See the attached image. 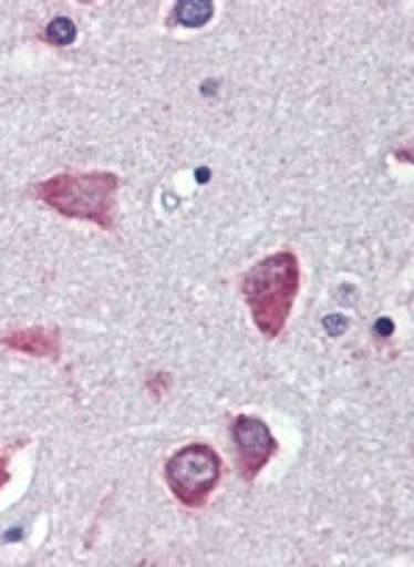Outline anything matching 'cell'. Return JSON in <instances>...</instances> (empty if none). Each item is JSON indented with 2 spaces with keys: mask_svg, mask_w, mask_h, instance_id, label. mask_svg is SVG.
Instances as JSON below:
<instances>
[{
  "mask_svg": "<svg viewBox=\"0 0 414 567\" xmlns=\"http://www.w3.org/2000/svg\"><path fill=\"white\" fill-rule=\"evenodd\" d=\"M12 451L14 449H3L0 451V489L7 487L12 482V471H9V462H12Z\"/></svg>",
  "mask_w": 414,
  "mask_h": 567,
  "instance_id": "obj_8",
  "label": "cell"
},
{
  "mask_svg": "<svg viewBox=\"0 0 414 567\" xmlns=\"http://www.w3.org/2000/svg\"><path fill=\"white\" fill-rule=\"evenodd\" d=\"M298 290H301V261L292 250H276L245 272L242 298L265 340H276L287 329Z\"/></svg>",
  "mask_w": 414,
  "mask_h": 567,
  "instance_id": "obj_1",
  "label": "cell"
},
{
  "mask_svg": "<svg viewBox=\"0 0 414 567\" xmlns=\"http://www.w3.org/2000/svg\"><path fill=\"white\" fill-rule=\"evenodd\" d=\"M215 18V3L211 0H182L173 7V20L184 29H200Z\"/></svg>",
  "mask_w": 414,
  "mask_h": 567,
  "instance_id": "obj_6",
  "label": "cell"
},
{
  "mask_svg": "<svg viewBox=\"0 0 414 567\" xmlns=\"http://www.w3.org/2000/svg\"><path fill=\"white\" fill-rule=\"evenodd\" d=\"M75 34H79V31H75L73 20L59 14V18H53L51 23L45 25V31H42V40L51 42V45H56V48H64V45H73Z\"/></svg>",
  "mask_w": 414,
  "mask_h": 567,
  "instance_id": "obj_7",
  "label": "cell"
},
{
  "mask_svg": "<svg viewBox=\"0 0 414 567\" xmlns=\"http://www.w3.org/2000/svg\"><path fill=\"white\" fill-rule=\"evenodd\" d=\"M120 178L108 171L90 173H59L34 184L37 200L51 206L62 217L86 220L101 226L103 231L114 228V195Z\"/></svg>",
  "mask_w": 414,
  "mask_h": 567,
  "instance_id": "obj_2",
  "label": "cell"
},
{
  "mask_svg": "<svg viewBox=\"0 0 414 567\" xmlns=\"http://www.w3.org/2000/svg\"><path fill=\"white\" fill-rule=\"evenodd\" d=\"M234 451H237V471L245 484H253L256 476L279 454V440L270 425L256 414H237L231 423Z\"/></svg>",
  "mask_w": 414,
  "mask_h": 567,
  "instance_id": "obj_4",
  "label": "cell"
},
{
  "mask_svg": "<svg viewBox=\"0 0 414 567\" xmlns=\"http://www.w3.org/2000/svg\"><path fill=\"white\" fill-rule=\"evenodd\" d=\"M222 476V460L211 445L193 443L178 449L165 465V484L173 498L187 509H200L217 489Z\"/></svg>",
  "mask_w": 414,
  "mask_h": 567,
  "instance_id": "obj_3",
  "label": "cell"
},
{
  "mask_svg": "<svg viewBox=\"0 0 414 567\" xmlns=\"http://www.w3.org/2000/svg\"><path fill=\"white\" fill-rule=\"evenodd\" d=\"M0 348L29 353V357L37 359H59L62 357V329H56V326H31V329L3 331Z\"/></svg>",
  "mask_w": 414,
  "mask_h": 567,
  "instance_id": "obj_5",
  "label": "cell"
}]
</instances>
